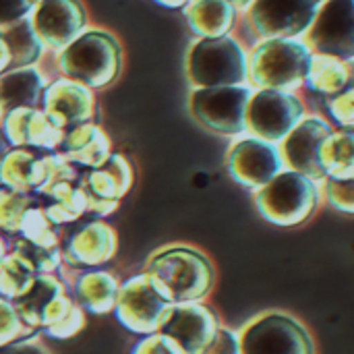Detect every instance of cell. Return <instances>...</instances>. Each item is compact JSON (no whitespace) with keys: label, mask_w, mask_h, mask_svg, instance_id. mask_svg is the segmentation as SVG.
Returning <instances> with one entry per match:
<instances>
[{"label":"cell","mask_w":354,"mask_h":354,"mask_svg":"<svg viewBox=\"0 0 354 354\" xmlns=\"http://www.w3.org/2000/svg\"><path fill=\"white\" fill-rule=\"evenodd\" d=\"M44 79L37 68H17L0 77V110L6 114L15 108H35L41 102Z\"/></svg>","instance_id":"obj_25"},{"label":"cell","mask_w":354,"mask_h":354,"mask_svg":"<svg viewBox=\"0 0 354 354\" xmlns=\"http://www.w3.org/2000/svg\"><path fill=\"white\" fill-rule=\"evenodd\" d=\"M191 31L199 39L232 35L239 25L241 10L228 0H191L185 6Z\"/></svg>","instance_id":"obj_21"},{"label":"cell","mask_w":354,"mask_h":354,"mask_svg":"<svg viewBox=\"0 0 354 354\" xmlns=\"http://www.w3.org/2000/svg\"><path fill=\"white\" fill-rule=\"evenodd\" d=\"M64 295L62 286L52 276H37L35 284L15 301V311L31 328H44L50 311Z\"/></svg>","instance_id":"obj_26"},{"label":"cell","mask_w":354,"mask_h":354,"mask_svg":"<svg viewBox=\"0 0 354 354\" xmlns=\"http://www.w3.org/2000/svg\"><path fill=\"white\" fill-rule=\"evenodd\" d=\"M241 354H317V344L303 319L288 311H266L239 332Z\"/></svg>","instance_id":"obj_6"},{"label":"cell","mask_w":354,"mask_h":354,"mask_svg":"<svg viewBox=\"0 0 354 354\" xmlns=\"http://www.w3.org/2000/svg\"><path fill=\"white\" fill-rule=\"evenodd\" d=\"M21 332V317L17 315L15 307L6 301H0V346L10 344L17 340Z\"/></svg>","instance_id":"obj_36"},{"label":"cell","mask_w":354,"mask_h":354,"mask_svg":"<svg viewBox=\"0 0 354 354\" xmlns=\"http://www.w3.org/2000/svg\"><path fill=\"white\" fill-rule=\"evenodd\" d=\"M313 50L301 37L259 39L249 50V85L253 89L301 91Z\"/></svg>","instance_id":"obj_2"},{"label":"cell","mask_w":354,"mask_h":354,"mask_svg":"<svg viewBox=\"0 0 354 354\" xmlns=\"http://www.w3.org/2000/svg\"><path fill=\"white\" fill-rule=\"evenodd\" d=\"M322 193H324V203L330 209L342 216H354V178L348 180L324 178Z\"/></svg>","instance_id":"obj_34"},{"label":"cell","mask_w":354,"mask_h":354,"mask_svg":"<svg viewBox=\"0 0 354 354\" xmlns=\"http://www.w3.org/2000/svg\"><path fill=\"white\" fill-rule=\"evenodd\" d=\"M324 116L334 129L354 131V87H346L338 95L324 100Z\"/></svg>","instance_id":"obj_33"},{"label":"cell","mask_w":354,"mask_h":354,"mask_svg":"<svg viewBox=\"0 0 354 354\" xmlns=\"http://www.w3.org/2000/svg\"><path fill=\"white\" fill-rule=\"evenodd\" d=\"M37 205H41L39 193H21L0 187V230L17 234L25 214Z\"/></svg>","instance_id":"obj_31"},{"label":"cell","mask_w":354,"mask_h":354,"mask_svg":"<svg viewBox=\"0 0 354 354\" xmlns=\"http://www.w3.org/2000/svg\"><path fill=\"white\" fill-rule=\"evenodd\" d=\"M222 330L218 313L205 303L174 305L158 334L168 338L183 354H203Z\"/></svg>","instance_id":"obj_12"},{"label":"cell","mask_w":354,"mask_h":354,"mask_svg":"<svg viewBox=\"0 0 354 354\" xmlns=\"http://www.w3.org/2000/svg\"><path fill=\"white\" fill-rule=\"evenodd\" d=\"M253 95L251 85L197 87L189 108L193 118L212 133L226 137L247 135V108Z\"/></svg>","instance_id":"obj_7"},{"label":"cell","mask_w":354,"mask_h":354,"mask_svg":"<svg viewBox=\"0 0 354 354\" xmlns=\"http://www.w3.org/2000/svg\"><path fill=\"white\" fill-rule=\"evenodd\" d=\"M31 23L44 44L66 48L81 35L87 23V10L81 0H41L37 2Z\"/></svg>","instance_id":"obj_16"},{"label":"cell","mask_w":354,"mask_h":354,"mask_svg":"<svg viewBox=\"0 0 354 354\" xmlns=\"http://www.w3.org/2000/svg\"><path fill=\"white\" fill-rule=\"evenodd\" d=\"M75 290H77L79 305L89 309L91 313H106L116 307L118 284L110 274L104 272L83 274L77 280Z\"/></svg>","instance_id":"obj_28"},{"label":"cell","mask_w":354,"mask_h":354,"mask_svg":"<svg viewBox=\"0 0 354 354\" xmlns=\"http://www.w3.org/2000/svg\"><path fill=\"white\" fill-rule=\"evenodd\" d=\"M116 253V232L104 222L73 226L64 239V261L73 268H93L106 263Z\"/></svg>","instance_id":"obj_19"},{"label":"cell","mask_w":354,"mask_h":354,"mask_svg":"<svg viewBox=\"0 0 354 354\" xmlns=\"http://www.w3.org/2000/svg\"><path fill=\"white\" fill-rule=\"evenodd\" d=\"M35 280H37V272L19 253H12L6 259H2L0 263V295L2 297L17 301L35 284Z\"/></svg>","instance_id":"obj_30"},{"label":"cell","mask_w":354,"mask_h":354,"mask_svg":"<svg viewBox=\"0 0 354 354\" xmlns=\"http://www.w3.org/2000/svg\"><path fill=\"white\" fill-rule=\"evenodd\" d=\"M17 234H19V239L27 241L31 245L44 247V249H58V226L48 220L41 205H37L25 214Z\"/></svg>","instance_id":"obj_32"},{"label":"cell","mask_w":354,"mask_h":354,"mask_svg":"<svg viewBox=\"0 0 354 354\" xmlns=\"http://www.w3.org/2000/svg\"><path fill=\"white\" fill-rule=\"evenodd\" d=\"M0 354H46L41 348H35V346H29V344H17V346H10V348H2Z\"/></svg>","instance_id":"obj_41"},{"label":"cell","mask_w":354,"mask_h":354,"mask_svg":"<svg viewBox=\"0 0 354 354\" xmlns=\"http://www.w3.org/2000/svg\"><path fill=\"white\" fill-rule=\"evenodd\" d=\"M203 354H241V342H239V332L228 330L222 326L218 332L216 340L207 346Z\"/></svg>","instance_id":"obj_38"},{"label":"cell","mask_w":354,"mask_h":354,"mask_svg":"<svg viewBox=\"0 0 354 354\" xmlns=\"http://www.w3.org/2000/svg\"><path fill=\"white\" fill-rule=\"evenodd\" d=\"M348 66H351V87H354V60L348 62Z\"/></svg>","instance_id":"obj_45"},{"label":"cell","mask_w":354,"mask_h":354,"mask_svg":"<svg viewBox=\"0 0 354 354\" xmlns=\"http://www.w3.org/2000/svg\"><path fill=\"white\" fill-rule=\"evenodd\" d=\"M133 354H183L168 338H164L162 334H153L149 338H145Z\"/></svg>","instance_id":"obj_39"},{"label":"cell","mask_w":354,"mask_h":354,"mask_svg":"<svg viewBox=\"0 0 354 354\" xmlns=\"http://www.w3.org/2000/svg\"><path fill=\"white\" fill-rule=\"evenodd\" d=\"M319 162L326 178H354V131L334 129L322 147Z\"/></svg>","instance_id":"obj_27"},{"label":"cell","mask_w":354,"mask_h":354,"mask_svg":"<svg viewBox=\"0 0 354 354\" xmlns=\"http://www.w3.org/2000/svg\"><path fill=\"white\" fill-rule=\"evenodd\" d=\"M41 209L48 220L56 226L77 222L87 212V197L81 180H56L39 191Z\"/></svg>","instance_id":"obj_22"},{"label":"cell","mask_w":354,"mask_h":354,"mask_svg":"<svg viewBox=\"0 0 354 354\" xmlns=\"http://www.w3.org/2000/svg\"><path fill=\"white\" fill-rule=\"evenodd\" d=\"M334 127L324 114L309 112L297 127L295 131L280 143V151L284 158V166L288 170L301 172L309 178L324 180V170H322V147Z\"/></svg>","instance_id":"obj_14"},{"label":"cell","mask_w":354,"mask_h":354,"mask_svg":"<svg viewBox=\"0 0 354 354\" xmlns=\"http://www.w3.org/2000/svg\"><path fill=\"white\" fill-rule=\"evenodd\" d=\"M2 135L6 143L15 147H37L52 151L62 143L64 131L37 108H15L4 114Z\"/></svg>","instance_id":"obj_20"},{"label":"cell","mask_w":354,"mask_h":354,"mask_svg":"<svg viewBox=\"0 0 354 354\" xmlns=\"http://www.w3.org/2000/svg\"><path fill=\"white\" fill-rule=\"evenodd\" d=\"M147 276L174 303H203L216 284V268L199 249L172 247L156 255Z\"/></svg>","instance_id":"obj_3"},{"label":"cell","mask_w":354,"mask_h":354,"mask_svg":"<svg viewBox=\"0 0 354 354\" xmlns=\"http://www.w3.org/2000/svg\"><path fill=\"white\" fill-rule=\"evenodd\" d=\"M62 158L37 147H15L0 158V183L21 193L41 191Z\"/></svg>","instance_id":"obj_15"},{"label":"cell","mask_w":354,"mask_h":354,"mask_svg":"<svg viewBox=\"0 0 354 354\" xmlns=\"http://www.w3.org/2000/svg\"><path fill=\"white\" fill-rule=\"evenodd\" d=\"M31 6L29 0H0V29L25 19Z\"/></svg>","instance_id":"obj_37"},{"label":"cell","mask_w":354,"mask_h":354,"mask_svg":"<svg viewBox=\"0 0 354 354\" xmlns=\"http://www.w3.org/2000/svg\"><path fill=\"white\" fill-rule=\"evenodd\" d=\"M322 205V183L288 168L255 191L257 214L278 228H299L309 224L319 214Z\"/></svg>","instance_id":"obj_1"},{"label":"cell","mask_w":354,"mask_h":354,"mask_svg":"<svg viewBox=\"0 0 354 354\" xmlns=\"http://www.w3.org/2000/svg\"><path fill=\"white\" fill-rule=\"evenodd\" d=\"M324 2L326 0H255L243 12V23L253 35V44L272 37L303 39Z\"/></svg>","instance_id":"obj_9"},{"label":"cell","mask_w":354,"mask_h":354,"mask_svg":"<svg viewBox=\"0 0 354 354\" xmlns=\"http://www.w3.org/2000/svg\"><path fill=\"white\" fill-rule=\"evenodd\" d=\"M226 168L236 185L255 193L274 180L286 166L280 145L247 133L236 137L230 145L226 153Z\"/></svg>","instance_id":"obj_10"},{"label":"cell","mask_w":354,"mask_h":354,"mask_svg":"<svg viewBox=\"0 0 354 354\" xmlns=\"http://www.w3.org/2000/svg\"><path fill=\"white\" fill-rule=\"evenodd\" d=\"M6 44H8V50H10V56H12V71L17 68H27L31 66L33 62L39 60L41 56V39L37 37L35 29H33V23L31 19H21L4 29H0Z\"/></svg>","instance_id":"obj_29"},{"label":"cell","mask_w":354,"mask_h":354,"mask_svg":"<svg viewBox=\"0 0 354 354\" xmlns=\"http://www.w3.org/2000/svg\"><path fill=\"white\" fill-rule=\"evenodd\" d=\"M58 66L66 79L85 87H106L120 75L122 50L108 31H87L60 52Z\"/></svg>","instance_id":"obj_5"},{"label":"cell","mask_w":354,"mask_h":354,"mask_svg":"<svg viewBox=\"0 0 354 354\" xmlns=\"http://www.w3.org/2000/svg\"><path fill=\"white\" fill-rule=\"evenodd\" d=\"M174 303L156 286L147 276H135L129 280L116 299V317L122 326L139 334H153L160 330Z\"/></svg>","instance_id":"obj_11"},{"label":"cell","mask_w":354,"mask_h":354,"mask_svg":"<svg viewBox=\"0 0 354 354\" xmlns=\"http://www.w3.org/2000/svg\"><path fill=\"white\" fill-rule=\"evenodd\" d=\"M79 180L87 197V209L97 216H106L116 209L120 197H124L131 189L133 170L122 156L114 153L100 168L89 170Z\"/></svg>","instance_id":"obj_17"},{"label":"cell","mask_w":354,"mask_h":354,"mask_svg":"<svg viewBox=\"0 0 354 354\" xmlns=\"http://www.w3.org/2000/svg\"><path fill=\"white\" fill-rule=\"evenodd\" d=\"M0 263H2V241H0Z\"/></svg>","instance_id":"obj_46"},{"label":"cell","mask_w":354,"mask_h":354,"mask_svg":"<svg viewBox=\"0 0 354 354\" xmlns=\"http://www.w3.org/2000/svg\"><path fill=\"white\" fill-rule=\"evenodd\" d=\"M39 104L41 112L62 131L85 124L93 116L91 91L73 79H58L48 85Z\"/></svg>","instance_id":"obj_18"},{"label":"cell","mask_w":354,"mask_h":354,"mask_svg":"<svg viewBox=\"0 0 354 354\" xmlns=\"http://www.w3.org/2000/svg\"><path fill=\"white\" fill-rule=\"evenodd\" d=\"M228 2H232V4L241 10V15H243V12H245V10H247L255 0H228Z\"/></svg>","instance_id":"obj_43"},{"label":"cell","mask_w":354,"mask_h":354,"mask_svg":"<svg viewBox=\"0 0 354 354\" xmlns=\"http://www.w3.org/2000/svg\"><path fill=\"white\" fill-rule=\"evenodd\" d=\"M346 87H351V66H348V62L340 60L336 56L315 54L313 52L303 89L319 95L322 100H328V97L338 95Z\"/></svg>","instance_id":"obj_24"},{"label":"cell","mask_w":354,"mask_h":354,"mask_svg":"<svg viewBox=\"0 0 354 354\" xmlns=\"http://www.w3.org/2000/svg\"><path fill=\"white\" fill-rule=\"evenodd\" d=\"M187 73L195 89L249 85V50L234 35L197 39L189 50Z\"/></svg>","instance_id":"obj_4"},{"label":"cell","mask_w":354,"mask_h":354,"mask_svg":"<svg viewBox=\"0 0 354 354\" xmlns=\"http://www.w3.org/2000/svg\"><path fill=\"white\" fill-rule=\"evenodd\" d=\"M307 114V102L299 91L253 89L247 108V133L280 145Z\"/></svg>","instance_id":"obj_8"},{"label":"cell","mask_w":354,"mask_h":354,"mask_svg":"<svg viewBox=\"0 0 354 354\" xmlns=\"http://www.w3.org/2000/svg\"><path fill=\"white\" fill-rule=\"evenodd\" d=\"M4 149H6V139H4V135H2V131H0V158L4 156Z\"/></svg>","instance_id":"obj_44"},{"label":"cell","mask_w":354,"mask_h":354,"mask_svg":"<svg viewBox=\"0 0 354 354\" xmlns=\"http://www.w3.org/2000/svg\"><path fill=\"white\" fill-rule=\"evenodd\" d=\"M8 71H12V56H10L8 44H6V39H4V35L0 31V77L4 73H8Z\"/></svg>","instance_id":"obj_40"},{"label":"cell","mask_w":354,"mask_h":354,"mask_svg":"<svg viewBox=\"0 0 354 354\" xmlns=\"http://www.w3.org/2000/svg\"><path fill=\"white\" fill-rule=\"evenodd\" d=\"M29 2H31V4H33V2H41V0H29Z\"/></svg>","instance_id":"obj_47"},{"label":"cell","mask_w":354,"mask_h":354,"mask_svg":"<svg viewBox=\"0 0 354 354\" xmlns=\"http://www.w3.org/2000/svg\"><path fill=\"white\" fill-rule=\"evenodd\" d=\"M303 39L315 54L354 60V0H326Z\"/></svg>","instance_id":"obj_13"},{"label":"cell","mask_w":354,"mask_h":354,"mask_svg":"<svg viewBox=\"0 0 354 354\" xmlns=\"http://www.w3.org/2000/svg\"><path fill=\"white\" fill-rule=\"evenodd\" d=\"M153 2L166 8H185L191 0H153Z\"/></svg>","instance_id":"obj_42"},{"label":"cell","mask_w":354,"mask_h":354,"mask_svg":"<svg viewBox=\"0 0 354 354\" xmlns=\"http://www.w3.org/2000/svg\"><path fill=\"white\" fill-rule=\"evenodd\" d=\"M60 147L68 162L81 164L89 170L100 168L112 156L108 137L104 135V131L100 127H95L91 122H85V124L64 131Z\"/></svg>","instance_id":"obj_23"},{"label":"cell","mask_w":354,"mask_h":354,"mask_svg":"<svg viewBox=\"0 0 354 354\" xmlns=\"http://www.w3.org/2000/svg\"><path fill=\"white\" fill-rule=\"evenodd\" d=\"M15 253H19L23 259H27L35 272H41V274H48L52 270H56L58 266V249H44V247H37V245H31L23 239H17L15 245H12Z\"/></svg>","instance_id":"obj_35"}]
</instances>
